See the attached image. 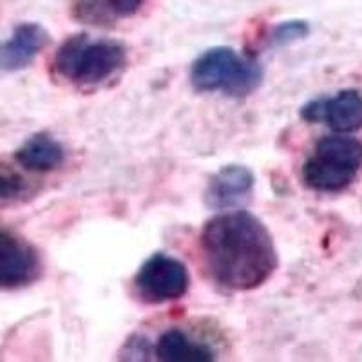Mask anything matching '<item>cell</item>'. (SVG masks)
Returning <instances> with one entry per match:
<instances>
[{"label":"cell","mask_w":362,"mask_h":362,"mask_svg":"<svg viewBox=\"0 0 362 362\" xmlns=\"http://www.w3.org/2000/svg\"><path fill=\"white\" fill-rule=\"evenodd\" d=\"M199 250L210 279L234 292L259 288L279 263L264 223L239 209L225 210L205 223Z\"/></svg>","instance_id":"obj_1"},{"label":"cell","mask_w":362,"mask_h":362,"mask_svg":"<svg viewBox=\"0 0 362 362\" xmlns=\"http://www.w3.org/2000/svg\"><path fill=\"white\" fill-rule=\"evenodd\" d=\"M127 62V47L122 42L74 35L57 49L53 69L58 78L71 86L96 87L118 76Z\"/></svg>","instance_id":"obj_2"},{"label":"cell","mask_w":362,"mask_h":362,"mask_svg":"<svg viewBox=\"0 0 362 362\" xmlns=\"http://www.w3.org/2000/svg\"><path fill=\"white\" fill-rule=\"evenodd\" d=\"M263 67L254 57H241L232 47H212L190 67V83L199 93H221L232 98L250 96L263 83Z\"/></svg>","instance_id":"obj_3"},{"label":"cell","mask_w":362,"mask_h":362,"mask_svg":"<svg viewBox=\"0 0 362 362\" xmlns=\"http://www.w3.org/2000/svg\"><path fill=\"white\" fill-rule=\"evenodd\" d=\"M362 170V141L348 136H325L303 165V181L315 192H342Z\"/></svg>","instance_id":"obj_4"},{"label":"cell","mask_w":362,"mask_h":362,"mask_svg":"<svg viewBox=\"0 0 362 362\" xmlns=\"http://www.w3.org/2000/svg\"><path fill=\"white\" fill-rule=\"evenodd\" d=\"M189 270L180 259L167 254H153L136 272L134 288L148 305H163L183 297L189 290Z\"/></svg>","instance_id":"obj_5"},{"label":"cell","mask_w":362,"mask_h":362,"mask_svg":"<svg viewBox=\"0 0 362 362\" xmlns=\"http://www.w3.org/2000/svg\"><path fill=\"white\" fill-rule=\"evenodd\" d=\"M40 274L42 261L37 248L22 235L0 226V288H24Z\"/></svg>","instance_id":"obj_6"},{"label":"cell","mask_w":362,"mask_h":362,"mask_svg":"<svg viewBox=\"0 0 362 362\" xmlns=\"http://www.w3.org/2000/svg\"><path fill=\"white\" fill-rule=\"evenodd\" d=\"M300 118L308 124L328 125L335 132H357L362 129V93L342 89L332 96H319L300 107Z\"/></svg>","instance_id":"obj_7"},{"label":"cell","mask_w":362,"mask_h":362,"mask_svg":"<svg viewBox=\"0 0 362 362\" xmlns=\"http://www.w3.org/2000/svg\"><path fill=\"white\" fill-rule=\"evenodd\" d=\"M255 176L245 165H225L206 183L205 205L212 210H238L250 199Z\"/></svg>","instance_id":"obj_8"},{"label":"cell","mask_w":362,"mask_h":362,"mask_svg":"<svg viewBox=\"0 0 362 362\" xmlns=\"http://www.w3.org/2000/svg\"><path fill=\"white\" fill-rule=\"evenodd\" d=\"M49 40V35L35 22H24L13 29L11 37L0 44V69L15 73L33 62Z\"/></svg>","instance_id":"obj_9"},{"label":"cell","mask_w":362,"mask_h":362,"mask_svg":"<svg viewBox=\"0 0 362 362\" xmlns=\"http://www.w3.org/2000/svg\"><path fill=\"white\" fill-rule=\"evenodd\" d=\"M216 357L218 351L209 342L177 326L165 329L154 344V358L163 362H210Z\"/></svg>","instance_id":"obj_10"},{"label":"cell","mask_w":362,"mask_h":362,"mask_svg":"<svg viewBox=\"0 0 362 362\" xmlns=\"http://www.w3.org/2000/svg\"><path fill=\"white\" fill-rule=\"evenodd\" d=\"M145 0H73L71 15L82 24L112 25L134 17Z\"/></svg>","instance_id":"obj_11"},{"label":"cell","mask_w":362,"mask_h":362,"mask_svg":"<svg viewBox=\"0 0 362 362\" xmlns=\"http://www.w3.org/2000/svg\"><path fill=\"white\" fill-rule=\"evenodd\" d=\"M15 160L24 169L33 173H51L64 163L66 151L53 136L38 132L22 144V147L15 153Z\"/></svg>","instance_id":"obj_12"},{"label":"cell","mask_w":362,"mask_h":362,"mask_svg":"<svg viewBox=\"0 0 362 362\" xmlns=\"http://www.w3.org/2000/svg\"><path fill=\"white\" fill-rule=\"evenodd\" d=\"M29 194L31 187L28 180L17 169H13L11 165L0 161V206L24 202Z\"/></svg>","instance_id":"obj_13"},{"label":"cell","mask_w":362,"mask_h":362,"mask_svg":"<svg viewBox=\"0 0 362 362\" xmlns=\"http://www.w3.org/2000/svg\"><path fill=\"white\" fill-rule=\"evenodd\" d=\"M310 35V24L306 21H288L283 22V24L276 25L274 31L268 37V42L276 47L281 45H288L292 42L300 40V38H306Z\"/></svg>","instance_id":"obj_14"}]
</instances>
